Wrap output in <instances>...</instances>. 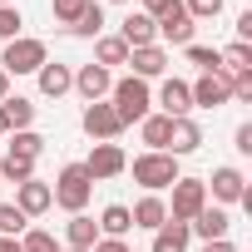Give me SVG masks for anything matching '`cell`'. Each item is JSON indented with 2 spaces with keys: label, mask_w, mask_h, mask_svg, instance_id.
Instances as JSON below:
<instances>
[{
  "label": "cell",
  "mask_w": 252,
  "mask_h": 252,
  "mask_svg": "<svg viewBox=\"0 0 252 252\" xmlns=\"http://www.w3.org/2000/svg\"><path fill=\"white\" fill-rule=\"evenodd\" d=\"M114 114H119V124L129 129V124H139V119H149V109H154V99H149V79H114Z\"/></svg>",
  "instance_id": "1"
},
{
  "label": "cell",
  "mask_w": 252,
  "mask_h": 252,
  "mask_svg": "<svg viewBox=\"0 0 252 252\" xmlns=\"http://www.w3.org/2000/svg\"><path fill=\"white\" fill-rule=\"evenodd\" d=\"M89 193H94V178L84 173V163H64L60 178H55V188H50V198H55L64 213H84V208H89Z\"/></svg>",
  "instance_id": "2"
},
{
  "label": "cell",
  "mask_w": 252,
  "mask_h": 252,
  "mask_svg": "<svg viewBox=\"0 0 252 252\" xmlns=\"http://www.w3.org/2000/svg\"><path fill=\"white\" fill-rule=\"evenodd\" d=\"M40 64H50V50H45V40H35V35L10 40L5 55H0V69H5V74H35Z\"/></svg>",
  "instance_id": "3"
},
{
  "label": "cell",
  "mask_w": 252,
  "mask_h": 252,
  "mask_svg": "<svg viewBox=\"0 0 252 252\" xmlns=\"http://www.w3.org/2000/svg\"><path fill=\"white\" fill-rule=\"evenodd\" d=\"M134 183H144L149 193H163L178 183V158L173 154H139L134 158Z\"/></svg>",
  "instance_id": "4"
},
{
  "label": "cell",
  "mask_w": 252,
  "mask_h": 252,
  "mask_svg": "<svg viewBox=\"0 0 252 252\" xmlns=\"http://www.w3.org/2000/svg\"><path fill=\"white\" fill-rule=\"evenodd\" d=\"M203 208H208V183H203V178H178V183H173L168 218H173V222H193Z\"/></svg>",
  "instance_id": "5"
},
{
  "label": "cell",
  "mask_w": 252,
  "mask_h": 252,
  "mask_svg": "<svg viewBox=\"0 0 252 252\" xmlns=\"http://www.w3.org/2000/svg\"><path fill=\"white\" fill-rule=\"evenodd\" d=\"M79 129L94 139V144H114L119 134H124V124H119V114H114V104H84V114H79Z\"/></svg>",
  "instance_id": "6"
},
{
  "label": "cell",
  "mask_w": 252,
  "mask_h": 252,
  "mask_svg": "<svg viewBox=\"0 0 252 252\" xmlns=\"http://www.w3.org/2000/svg\"><path fill=\"white\" fill-rule=\"evenodd\" d=\"M188 94H193V109H222V104H232V79L222 69H213V74H198V84H188Z\"/></svg>",
  "instance_id": "7"
},
{
  "label": "cell",
  "mask_w": 252,
  "mask_h": 252,
  "mask_svg": "<svg viewBox=\"0 0 252 252\" xmlns=\"http://www.w3.org/2000/svg\"><path fill=\"white\" fill-rule=\"evenodd\" d=\"M154 30H158L168 45H193V30H198V25H193V15L183 10V0H173L163 15H154Z\"/></svg>",
  "instance_id": "8"
},
{
  "label": "cell",
  "mask_w": 252,
  "mask_h": 252,
  "mask_svg": "<svg viewBox=\"0 0 252 252\" xmlns=\"http://www.w3.org/2000/svg\"><path fill=\"white\" fill-rule=\"evenodd\" d=\"M124 168H129V158H124V149H119V144H94V149H89V158H84V173H89L94 183L119 178Z\"/></svg>",
  "instance_id": "9"
},
{
  "label": "cell",
  "mask_w": 252,
  "mask_h": 252,
  "mask_svg": "<svg viewBox=\"0 0 252 252\" xmlns=\"http://www.w3.org/2000/svg\"><path fill=\"white\" fill-rule=\"evenodd\" d=\"M208 193H213V203H218V208H227V203H242V193H247V178H242V168H232V163L213 168V178H208Z\"/></svg>",
  "instance_id": "10"
},
{
  "label": "cell",
  "mask_w": 252,
  "mask_h": 252,
  "mask_svg": "<svg viewBox=\"0 0 252 252\" xmlns=\"http://www.w3.org/2000/svg\"><path fill=\"white\" fill-rule=\"evenodd\" d=\"M74 89L84 94V104H99V99L114 89V74H109L104 64H79V69H74Z\"/></svg>",
  "instance_id": "11"
},
{
  "label": "cell",
  "mask_w": 252,
  "mask_h": 252,
  "mask_svg": "<svg viewBox=\"0 0 252 252\" xmlns=\"http://www.w3.org/2000/svg\"><path fill=\"white\" fill-rule=\"evenodd\" d=\"M188 232H198L203 242H222V237L232 232V218H227V208H213V203H208V208L188 222Z\"/></svg>",
  "instance_id": "12"
},
{
  "label": "cell",
  "mask_w": 252,
  "mask_h": 252,
  "mask_svg": "<svg viewBox=\"0 0 252 252\" xmlns=\"http://www.w3.org/2000/svg\"><path fill=\"white\" fill-rule=\"evenodd\" d=\"M15 208H20L25 218H40V213H50V208H55V198H50V183H40V178L20 183V188H15Z\"/></svg>",
  "instance_id": "13"
},
{
  "label": "cell",
  "mask_w": 252,
  "mask_h": 252,
  "mask_svg": "<svg viewBox=\"0 0 252 252\" xmlns=\"http://www.w3.org/2000/svg\"><path fill=\"white\" fill-rule=\"evenodd\" d=\"M119 40L129 45V50H144V45H158V30H154V20H149L144 10H129V15H124Z\"/></svg>",
  "instance_id": "14"
},
{
  "label": "cell",
  "mask_w": 252,
  "mask_h": 252,
  "mask_svg": "<svg viewBox=\"0 0 252 252\" xmlns=\"http://www.w3.org/2000/svg\"><path fill=\"white\" fill-rule=\"evenodd\" d=\"M129 64H134V79H158V74L168 69V50H163V45L129 50Z\"/></svg>",
  "instance_id": "15"
},
{
  "label": "cell",
  "mask_w": 252,
  "mask_h": 252,
  "mask_svg": "<svg viewBox=\"0 0 252 252\" xmlns=\"http://www.w3.org/2000/svg\"><path fill=\"white\" fill-rule=\"evenodd\" d=\"M188 109H193L188 84H183V79H163V89H158V114H168V119H188Z\"/></svg>",
  "instance_id": "16"
},
{
  "label": "cell",
  "mask_w": 252,
  "mask_h": 252,
  "mask_svg": "<svg viewBox=\"0 0 252 252\" xmlns=\"http://www.w3.org/2000/svg\"><path fill=\"white\" fill-rule=\"evenodd\" d=\"M129 218H134V227H149V232H158V227L168 222V203H163L158 193H144V198L129 208Z\"/></svg>",
  "instance_id": "17"
},
{
  "label": "cell",
  "mask_w": 252,
  "mask_h": 252,
  "mask_svg": "<svg viewBox=\"0 0 252 252\" xmlns=\"http://www.w3.org/2000/svg\"><path fill=\"white\" fill-rule=\"evenodd\" d=\"M94 242H99V222H94L89 213H69V222H64V247L89 252Z\"/></svg>",
  "instance_id": "18"
},
{
  "label": "cell",
  "mask_w": 252,
  "mask_h": 252,
  "mask_svg": "<svg viewBox=\"0 0 252 252\" xmlns=\"http://www.w3.org/2000/svg\"><path fill=\"white\" fill-rule=\"evenodd\" d=\"M203 149V129L193 119H173V134H168V149L163 154H173V158H183V154H198Z\"/></svg>",
  "instance_id": "19"
},
{
  "label": "cell",
  "mask_w": 252,
  "mask_h": 252,
  "mask_svg": "<svg viewBox=\"0 0 252 252\" xmlns=\"http://www.w3.org/2000/svg\"><path fill=\"white\" fill-rule=\"evenodd\" d=\"M35 74H40V94H45V99H60V94L74 89V69H69V64H40Z\"/></svg>",
  "instance_id": "20"
},
{
  "label": "cell",
  "mask_w": 252,
  "mask_h": 252,
  "mask_svg": "<svg viewBox=\"0 0 252 252\" xmlns=\"http://www.w3.org/2000/svg\"><path fill=\"white\" fill-rule=\"evenodd\" d=\"M168 134H173V119H168V114L139 119V139L149 144V154H163V149H168Z\"/></svg>",
  "instance_id": "21"
},
{
  "label": "cell",
  "mask_w": 252,
  "mask_h": 252,
  "mask_svg": "<svg viewBox=\"0 0 252 252\" xmlns=\"http://www.w3.org/2000/svg\"><path fill=\"white\" fill-rule=\"evenodd\" d=\"M188 242H193V232H188V222H163L158 232H154V252H188Z\"/></svg>",
  "instance_id": "22"
},
{
  "label": "cell",
  "mask_w": 252,
  "mask_h": 252,
  "mask_svg": "<svg viewBox=\"0 0 252 252\" xmlns=\"http://www.w3.org/2000/svg\"><path fill=\"white\" fill-rule=\"evenodd\" d=\"M218 55H222V74H227V79H237V74H252V45L232 40V45H222Z\"/></svg>",
  "instance_id": "23"
},
{
  "label": "cell",
  "mask_w": 252,
  "mask_h": 252,
  "mask_svg": "<svg viewBox=\"0 0 252 252\" xmlns=\"http://www.w3.org/2000/svg\"><path fill=\"white\" fill-rule=\"evenodd\" d=\"M35 178V158H25V154H10L5 149V158H0V183H30Z\"/></svg>",
  "instance_id": "24"
},
{
  "label": "cell",
  "mask_w": 252,
  "mask_h": 252,
  "mask_svg": "<svg viewBox=\"0 0 252 252\" xmlns=\"http://www.w3.org/2000/svg\"><path fill=\"white\" fill-rule=\"evenodd\" d=\"M69 35H79V40H99L104 35V5H99V0H89V5L79 10V20L69 25Z\"/></svg>",
  "instance_id": "25"
},
{
  "label": "cell",
  "mask_w": 252,
  "mask_h": 252,
  "mask_svg": "<svg viewBox=\"0 0 252 252\" xmlns=\"http://www.w3.org/2000/svg\"><path fill=\"white\" fill-rule=\"evenodd\" d=\"M129 227H134V218H129L124 203H109V208L99 213V237H124Z\"/></svg>",
  "instance_id": "26"
},
{
  "label": "cell",
  "mask_w": 252,
  "mask_h": 252,
  "mask_svg": "<svg viewBox=\"0 0 252 252\" xmlns=\"http://www.w3.org/2000/svg\"><path fill=\"white\" fill-rule=\"evenodd\" d=\"M94 64H104V69L109 64H129V45H124L119 35H99L94 40Z\"/></svg>",
  "instance_id": "27"
},
{
  "label": "cell",
  "mask_w": 252,
  "mask_h": 252,
  "mask_svg": "<svg viewBox=\"0 0 252 252\" xmlns=\"http://www.w3.org/2000/svg\"><path fill=\"white\" fill-rule=\"evenodd\" d=\"M0 109H5V119H10V134H20V129H30V124H35V104L30 99H5V104H0Z\"/></svg>",
  "instance_id": "28"
},
{
  "label": "cell",
  "mask_w": 252,
  "mask_h": 252,
  "mask_svg": "<svg viewBox=\"0 0 252 252\" xmlns=\"http://www.w3.org/2000/svg\"><path fill=\"white\" fill-rule=\"evenodd\" d=\"M25 227H30V218L15 203H0V237H25Z\"/></svg>",
  "instance_id": "29"
},
{
  "label": "cell",
  "mask_w": 252,
  "mask_h": 252,
  "mask_svg": "<svg viewBox=\"0 0 252 252\" xmlns=\"http://www.w3.org/2000/svg\"><path fill=\"white\" fill-rule=\"evenodd\" d=\"M188 50V60L203 69V74H213V69H222V55H218V45H183Z\"/></svg>",
  "instance_id": "30"
},
{
  "label": "cell",
  "mask_w": 252,
  "mask_h": 252,
  "mask_svg": "<svg viewBox=\"0 0 252 252\" xmlns=\"http://www.w3.org/2000/svg\"><path fill=\"white\" fill-rule=\"evenodd\" d=\"M10 154H25V158H40V154H45V139H40L35 129H20V134H10Z\"/></svg>",
  "instance_id": "31"
},
{
  "label": "cell",
  "mask_w": 252,
  "mask_h": 252,
  "mask_svg": "<svg viewBox=\"0 0 252 252\" xmlns=\"http://www.w3.org/2000/svg\"><path fill=\"white\" fill-rule=\"evenodd\" d=\"M20 252H64L45 227H25V237H20Z\"/></svg>",
  "instance_id": "32"
},
{
  "label": "cell",
  "mask_w": 252,
  "mask_h": 252,
  "mask_svg": "<svg viewBox=\"0 0 252 252\" xmlns=\"http://www.w3.org/2000/svg\"><path fill=\"white\" fill-rule=\"evenodd\" d=\"M183 10L193 15V25L198 20H218L222 15V0H183Z\"/></svg>",
  "instance_id": "33"
},
{
  "label": "cell",
  "mask_w": 252,
  "mask_h": 252,
  "mask_svg": "<svg viewBox=\"0 0 252 252\" xmlns=\"http://www.w3.org/2000/svg\"><path fill=\"white\" fill-rule=\"evenodd\" d=\"M20 25H25V20H20V10H15V5H0V40H5V45H10V40H20Z\"/></svg>",
  "instance_id": "34"
},
{
  "label": "cell",
  "mask_w": 252,
  "mask_h": 252,
  "mask_svg": "<svg viewBox=\"0 0 252 252\" xmlns=\"http://www.w3.org/2000/svg\"><path fill=\"white\" fill-rule=\"evenodd\" d=\"M84 5H89V0H50V10H55V20H60V25H74Z\"/></svg>",
  "instance_id": "35"
},
{
  "label": "cell",
  "mask_w": 252,
  "mask_h": 252,
  "mask_svg": "<svg viewBox=\"0 0 252 252\" xmlns=\"http://www.w3.org/2000/svg\"><path fill=\"white\" fill-rule=\"evenodd\" d=\"M232 99L237 104H252V74H237L232 79Z\"/></svg>",
  "instance_id": "36"
},
{
  "label": "cell",
  "mask_w": 252,
  "mask_h": 252,
  "mask_svg": "<svg viewBox=\"0 0 252 252\" xmlns=\"http://www.w3.org/2000/svg\"><path fill=\"white\" fill-rule=\"evenodd\" d=\"M232 149H237V154H252V124H237V134H232Z\"/></svg>",
  "instance_id": "37"
},
{
  "label": "cell",
  "mask_w": 252,
  "mask_h": 252,
  "mask_svg": "<svg viewBox=\"0 0 252 252\" xmlns=\"http://www.w3.org/2000/svg\"><path fill=\"white\" fill-rule=\"evenodd\" d=\"M89 252H134V247L124 242V237H99V242H94Z\"/></svg>",
  "instance_id": "38"
},
{
  "label": "cell",
  "mask_w": 252,
  "mask_h": 252,
  "mask_svg": "<svg viewBox=\"0 0 252 252\" xmlns=\"http://www.w3.org/2000/svg\"><path fill=\"white\" fill-rule=\"evenodd\" d=\"M168 5H173V0H139V10H144V15H149V20H154V15H163V10H168Z\"/></svg>",
  "instance_id": "39"
},
{
  "label": "cell",
  "mask_w": 252,
  "mask_h": 252,
  "mask_svg": "<svg viewBox=\"0 0 252 252\" xmlns=\"http://www.w3.org/2000/svg\"><path fill=\"white\" fill-rule=\"evenodd\" d=\"M237 40H242V45H252V10H247V15H237Z\"/></svg>",
  "instance_id": "40"
},
{
  "label": "cell",
  "mask_w": 252,
  "mask_h": 252,
  "mask_svg": "<svg viewBox=\"0 0 252 252\" xmlns=\"http://www.w3.org/2000/svg\"><path fill=\"white\" fill-rule=\"evenodd\" d=\"M203 252H237V247H232V242H227V237H222V242H208V247H203Z\"/></svg>",
  "instance_id": "41"
},
{
  "label": "cell",
  "mask_w": 252,
  "mask_h": 252,
  "mask_svg": "<svg viewBox=\"0 0 252 252\" xmlns=\"http://www.w3.org/2000/svg\"><path fill=\"white\" fill-rule=\"evenodd\" d=\"M5 99H10V74L0 69V104H5Z\"/></svg>",
  "instance_id": "42"
},
{
  "label": "cell",
  "mask_w": 252,
  "mask_h": 252,
  "mask_svg": "<svg viewBox=\"0 0 252 252\" xmlns=\"http://www.w3.org/2000/svg\"><path fill=\"white\" fill-rule=\"evenodd\" d=\"M0 252H20V237H0Z\"/></svg>",
  "instance_id": "43"
},
{
  "label": "cell",
  "mask_w": 252,
  "mask_h": 252,
  "mask_svg": "<svg viewBox=\"0 0 252 252\" xmlns=\"http://www.w3.org/2000/svg\"><path fill=\"white\" fill-rule=\"evenodd\" d=\"M0 139H10V119H5V109H0Z\"/></svg>",
  "instance_id": "44"
},
{
  "label": "cell",
  "mask_w": 252,
  "mask_h": 252,
  "mask_svg": "<svg viewBox=\"0 0 252 252\" xmlns=\"http://www.w3.org/2000/svg\"><path fill=\"white\" fill-rule=\"evenodd\" d=\"M0 5H15V0H0Z\"/></svg>",
  "instance_id": "45"
},
{
  "label": "cell",
  "mask_w": 252,
  "mask_h": 252,
  "mask_svg": "<svg viewBox=\"0 0 252 252\" xmlns=\"http://www.w3.org/2000/svg\"><path fill=\"white\" fill-rule=\"evenodd\" d=\"M114 5H129V0H114Z\"/></svg>",
  "instance_id": "46"
},
{
  "label": "cell",
  "mask_w": 252,
  "mask_h": 252,
  "mask_svg": "<svg viewBox=\"0 0 252 252\" xmlns=\"http://www.w3.org/2000/svg\"><path fill=\"white\" fill-rule=\"evenodd\" d=\"M0 188H5V183H0Z\"/></svg>",
  "instance_id": "47"
}]
</instances>
